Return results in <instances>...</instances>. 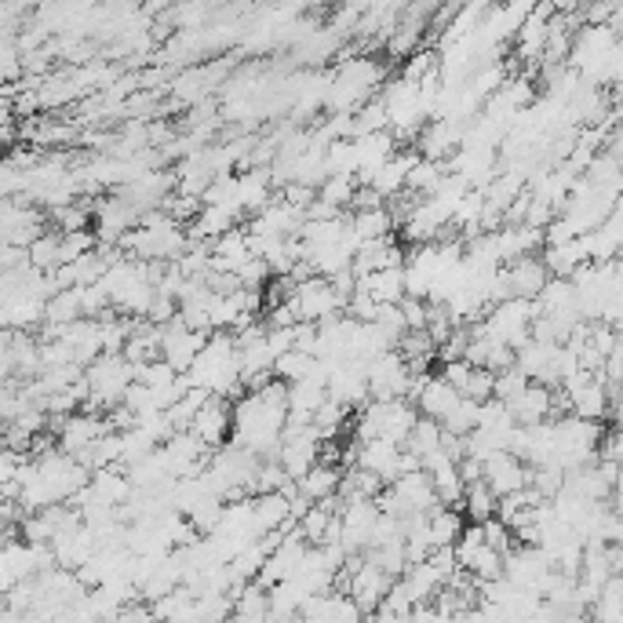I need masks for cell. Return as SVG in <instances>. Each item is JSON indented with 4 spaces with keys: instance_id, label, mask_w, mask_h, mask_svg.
<instances>
[{
    "instance_id": "8fae6325",
    "label": "cell",
    "mask_w": 623,
    "mask_h": 623,
    "mask_svg": "<svg viewBox=\"0 0 623 623\" xmlns=\"http://www.w3.org/2000/svg\"><path fill=\"white\" fill-rule=\"evenodd\" d=\"M550 18H555V4H533V12L522 23V29L514 34V45H518V62L533 66L544 55V45H547V29H550Z\"/></svg>"
},
{
    "instance_id": "44dd1931",
    "label": "cell",
    "mask_w": 623,
    "mask_h": 623,
    "mask_svg": "<svg viewBox=\"0 0 623 623\" xmlns=\"http://www.w3.org/2000/svg\"><path fill=\"white\" fill-rule=\"evenodd\" d=\"M358 292H365L379 307H398L404 299V270H376V274L361 277Z\"/></svg>"
},
{
    "instance_id": "3957f363",
    "label": "cell",
    "mask_w": 623,
    "mask_h": 623,
    "mask_svg": "<svg viewBox=\"0 0 623 623\" xmlns=\"http://www.w3.org/2000/svg\"><path fill=\"white\" fill-rule=\"evenodd\" d=\"M533 321H536V303H525V299H507V303H496L482 314V325L471 328V336H485L503 342L507 350H522L528 339H533Z\"/></svg>"
},
{
    "instance_id": "e575fe53",
    "label": "cell",
    "mask_w": 623,
    "mask_h": 623,
    "mask_svg": "<svg viewBox=\"0 0 623 623\" xmlns=\"http://www.w3.org/2000/svg\"><path fill=\"white\" fill-rule=\"evenodd\" d=\"M463 398H471V401H489L493 398V372H485V369H474L471 372V383H466V390H463Z\"/></svg>"
},
{
    "instance_id": "30bf717a",
    "label": "cell",
    "mask_w": 623,
    "mask_h": 623,
    "mask_svg": "<svg viewBox=\"0 0 623 623\" xmlns=\"http://www.w3.org/2000/svg\"><path fill=\"white\" fill-rule=\"evenodd\" d=\"M102 434H110L107 427V415H96V412H74V415H66L62 420V427H59V449L66 452V456H77L91 449Z\"/></svg>"
},
{
    "instance_id": "4316f807",
    "label": "cell",
    "mask_w": 623,
    "mask_h": 623,
    "mask_svg": "<svg viewBox=\"0 0 623 623\" xmlns=\"http://www.w3.org/2000/svg\"><path fill=\"white\" fill-rule=\"evenodd\" d=\"M623 580L612 576L606 587L598 590L595 606H590V616H595V623H623Z\"/></svg>"
},
{
    "instance_id": "277c9868",
    "label": "cell",
    "mask_w": 623,
    "mask_h": 623,
    "mask_svg": "<svg viewBox=\"0 0 623 623\" xmlns=\"http://www.w3.org/2000/svg\"><path fill=\"white\" fill-rule=\"evenodd\" d=\"M132 387V365L121 354H99L85 369V390H88V409H117L124 394Z\"/></svg>"
},
{
    "instance_id": "603a6c76",
    "label": "cell",
    "mask_w": 623,
    "mask_h": 623,
    "mask_svg": "<svg viewBox=\"0 0 623 623\" xmlns=\"http://www.w3.org/2000/svg\"><path fill=\"white\" fill-rule=\"evenodd\" d=\"M350 215V234L358 237V245L365 241H379V237H394V220L390 208H372V212H347Z\"/></svg>"
},
{
    "instance_id": "d6a6232c",
    "label": "cell",
    "mask_w": 623,
    "mask_h": 623,
    "mask_svg": "<svg viewBox=\"0 0 623 623\" xmlns=\"http://www.w3.org/2000/svg\"><path fill=\"white\" fill-rule=\"evenodd\" d=\"M525 387H528V379H525L514 365H511V369H503V372H496V376H493V398H496V401H503V404H507V401H514Z\"/></svg>"
},
{
    "instance_id": "f546056e",
    "label": "cell",
    "mask_w": 623,
    "mask_h": 623,
    "mask_svg": "<svg viewBox=\"0 0 623 623\" xmlns=\"http://www.w3.org/2000/svg\"><path fill=\"white\" fill-rule=\"evenodd\" d=\"M358 194V183L347 179V175H328L325 183L317 186V201L336 208V212H342V208H350V201H354Z\"/></svg>"
},
{
    "instance_id": "7c38bea8",
    "label": "cell",
    "mask_w": 623,
    "mask_h": 623,
    "mask_svg": "<svg viewBox=\"0 0 623 623\" xmlns=\"http://www.w3.org/2000/svg\"><path fill=\"white\" fill-rule=\"evenodd\" d=\"M394 493V500H398L401 514L412 518V514H431L434 507H438V496L431 489V477L423 471H412V474H401L398 482L387 485Z\"/></svg>"
},
{
    "instance_id": "7a4b0ae2",
    "label": "cell",
    "mask_w": 623,
    "mask_h": 623,
    "mask_svg": "<svg viewBox=\"0 0 623 623\" xmlns=\"http://www.w3.org/2000/svg\"><path fill=\"white\" fill-rule=\"evenodd\" d=\"M420 412L409 401H372L361 409L358 427H354V441H390V445H404L409 431L415 427Z\"/></svg>"
},
{
    "instance_id": "d4e9b609",
    "label": "cell",
    "mask_w": 623,
    "mask_h": 623,
    "mask_svg": "<svg viewBox=\"0 0 623 623\" xmlns=\"http://www.w3.org/2000/svg\"><path fill=\"white\" fill-rule=\"evenodd\" d=\"M463 514L452 511V507H434L427 514V533H431V547L441 550V547H452L456 539L463 533Z\"/></svg>"
},
{
    "instance_id": "ba28073f",
    "label": "cell",
    "mask_w": 623,
    "mask_h": 623,
    "mask_svg": "<svg viewBox=\"0 0 623 623\" xmlns=\"http://www.w3.org/2000/svg\"><path fill=\"white\" fill-rule=\"evenodd\" d=\"M230 427H234L230 401H220V398H208L204 409H197V415L190 420V434L208 452L223 449V445L230 441Z\"/></svg>"
},
{
    "instance_id": "ffe728a7",
    "label": "cell",
    "mask_w": 623,
    "mask_h": 623,
    "mask_svg": "<svg viewBox=\"0 0 623 623\" xmlns=\"http://www.w3.org/2000/svg\"><path fill=\"white\" fill-rule=\"evenodd\" d=\"M336 489H339V466L336 463H325V460H317L296 482V493L303 496L307 503H325V500L336 496Z\"/></svg>"
},
{
    "instance_id": "d6986e66",
    "label": "cell",
    "mask_w": 623,
    "mask_h": 623,
    "mask_svg": "<svg viewBox=\"0 0 623 623\" xmlns=\"http://www.w3.org/2000/svg\"><path fill=\"white\" fill-rule=\"evenodd\" d=\"M456 401H460V394H456L449 383H441L438 376H427V383H423V390L415 394V412L423 415V420H434L441 423L445 415H449L456 409Z\"/></svg>"
},
{
    "instance_id": "6da1fadb",
    "label": "cell",
    "mask_w": 623,
    "mask_h": 623,
    "mask_svg": "<svg viewBox=\"0 0 623 623\" xmlns=\"http://www.w3.org/2000/svg\"><path fill=\"white\" fill-rule=\"evenodd\" d=\"M190 387L208 390L220 401H237L245 394L241 387V369H237V342L234 332H212L208 342L201 347V354L194 358L190 372H186Z\"/></svg>"
},
{
    "instance_id": "cb8c5ba5",
    "label": "cell",
    "mask_w": 623,
    "mask_h": 623,
    "mask_svg": "<svg viewBox=\"0 0 623 623\" xmlns=\"http://www.w3.org/2000/svg\"><path fill=\"white\" fill-rule=\"evenodd\" d=\"M80 317H85V310H80V292H77V288H62V292L45 299V325L48 328H66V325H74V321H80Z\"/></svg>"
},
{
    "instance_id": "ac0fdd59",
    "label": "cell",
    "mask_w": 623,
    "mask_h": 623,
    "mask_svg": "<svg viewBox=\"0 0 623 623\" xmlns=\"http://www.w3.org/2000/svg\"><path fill=\"white\" fill-rule=\"evenodd\" d=\"M270 172L266 169H248V172H241L237 175V212L241 215H256L263 212V208L274 201V197H270Z\"/></svg>"
},
{
    "instance_id": "8992f818",
    "label": "cell",
    "mask_w": 623,
    "mask_h": 623,
    "mask_svg": "<svg viewBox=\"0 0 623 623\" xmlns=\"http://www.w3.org/2000/svg\"><path fill=\"white\" fill-rule=\"evenodd\" d=\"M409 379H412V372L401 361L398 350H387V354L372 358L365 365V387H369L372 401H404Z\"/></svg>"
},
{
    "instance_id": "2e32d148",
    "label": "cell",
    "mask_w": 623,
    "mask_h": 623,
    "mask_svg": "<svg viewBox=\"0 0 623 623\" xmlns=\"http://www.w3.org/2000/svg\"><path fill=\"white\" fill-rule=\"evenodd\" d=\"M620 204L612 208V212L606 215V223L595 226L590 234L580 237V248H584V259L587 263H612L620 252Z\"/></svg>"
},
{
    "instance_id": "484cf974",
    "label": "cell",
    "mask_w": 623,
    "mask_h": 623,
    "mask_svg": "<svg viewBox=\"0 0 623 623\" xmlns=\"http://www.w3.org/2000/svg\"><path fill=\"white\" fill-rule=\"evenodd\" d=\"M460 514H463V522H471V525H485L489 518H496V496L489 493V485L485 482L466 485Z\"/></svg>"
},
{
    "instance_id": "836d02e7",
    "label": "cell",
    "mask_w": 623,
    "mask_h": 623,
    "mask_svg": "<svg viewBox=\"0 0 623 623\" xmlns=\"http://www.w3.org/2000/svg\"><path fill=\"white\" fill-rule=\"evenodd\" d=\"M401 321H404V332H423L427 328V299H409L404 296L401 303Z\"/></svg>"
},
{
    "instance_id": "9c48e42d",
    "label": "cell",
    "mask_w": 623,
    "mask_h": 623,
    "mask_svg": "<svg viewBox=\"0 0 623 623\" xmlns=\"http://www.w3.org/2000/svg\"><path fill=\"white\" fill-rule=\"evenodd\" d=\"M482 482L489 485L496 500H503V496L528 489V466L511 452H493L489 460H482Z\"/></svg>"
},
{
    "instance_id": "e0dca14e",
    "label": "cell",
    "mask_w": 623,
    "mask_h": 623,
    "mask_svg": "<svg viewBox=\"0 0 623 623\" xmlns=\"http://www.w3.org/2000/svg\"><path fill=\"white\" fill-rule=\"evenodd\" d=\"M550 401H555V390L539 387V383H528L514 401H507V412H511L518 427H536V423L550 420Z\"/></svg>"
},
{
    "instance_id": "d590c367",
    "label": "cell",
    "mask_w": 623,
    "mask_h": 623,
    "mask_svg": "<svg viewBox=\"0 0 623 623\" xmlns=\"http://www.w3.org/2000/svg\"><path fill=\"white\" fill-rule=\"evenodd\" d=\"M471 365H466V361H449V365H445L441 369V383H449V387L456 390V394H460V398H463V390H466V383H471Z\"/></svg>"
},
{
    "instance_id": "8d00e7d4",
    "label": "cell",
    "mask_w": 623,
    "mask_h": 623,
    "mask_svg": "<svg viewBox=\"0 0 623 623\" xmlns=\"http://www.w3.org/2000/svg\"><path fill=\"white\" fill-rule=\"evenodd\" d=\"M404 623H452V620H449V612H441L434 601H427V606H415Z\"/></svg>"
},
{
    "instance_id": "9a60e30c",
    "label": "cell",
    "mask_w": 623,
    "mask_h": 623,
    "mask_svg": "<svg viewBox=\"0 0 623 623\" xmlns=\"http://www.w3.org/2000/svg\"><path fill=\"white\" fill-rule=\"evenodd\" d=\"M354 466L376 474L383 485H394L401 477V449L390 441H361L358 456H354Z\"/></svg>"
},
{
    "instance_id": "74e56055",
    "label": "cell",
    "mask_w": 623,
    "mask_h": 623,
    "mask_svg": "<svg viewBox=\"0 0 623 623\" xmlns=\"http://www.w3.org/2000/svg\"><path fill=\"white\" fill-rule=\"evenodd\" d=\"M110 623H153V616L147 606H124Z\"/></svg>"
},
{
    "instance_id": "5bb4252c",
    "label": "cell",
    "mask_w": 623,
    "mask_h": 623,
    "mask_svg": "<svg viewBox=\"0 0 623 623\" xmlns=\"http://www.w3.org/2000/svg\"><path fill=\"white\" fill-rule=\"evenodd\" d=\"M325 390H328V401L342 404V409H354V404L369 398L365 365H354V361H339V365H332Z\"/></svg>"
},
{
    "instance_id": "1f68e13d",
    "label": "cell",
    "mask_w": 623,
    "mask_h": 623,
    "mask_svg": "<svg viewBox=\"0 0 623 623\" xmlns=\"http://www.w3.org/2000/svg\"><path fill=\"white\" fill-rule=\"evenodd\" d=\"M438 427H441L445 434H456V438H466V434L477 427V401L460 398V401H456V409L445 415Z\"/></svg>"
},
{
    "instance_id": "7402d4cb",
    "label": "cell",
    "mask_w": 623,
    "mask_h": 623,
    "mask_svg": "<svg viewBox=\"0 0 623 623\" xmlns=\"http://www.w3.org/2000/svg\"><path fill=\"white\" fill-rule=\"evenodd\" d=\"M415 161H420V153H401V150H398V153H394V158L369 179V190H376L383 201H387V197H398V194L404 190V175L412 172Z\"/></svg>"
},
{
    "instance_id": "f1b7e54d",
    "label": "cell",
    "mask_w": 623,
    "mask_h": 623,
    "mask_svg": "<svg viewBox=\"0 0 623 623\" xmlns=\"http://www.w3.org/2000/svg\"><path fill=\"white\" fill-rule=\"evenodd\" d=\"M310 369H314V358L303 354V350H288V354H282L274 361V369H270V376H274L282 387H292V383L307 379Z\"/></svg>"
},
{
    "instance_id": "4dcf8cb0",
    "label": "cell",
    "mask_w": 623,
    "mask_h": 623,
    "mask_svg": "<svg viewBox=\"0 0 623 623\" xmlns=\"http://www.w3.org/2000/svg\"><path fill=\"white\" fill-rule=\"evenodd\" d=\"M26 263L34 266L37 274L59 270V234H40L37 241L26 248Z\"/></svg>"
},
{
    "instance_id": "4fadbf2b",
    "label": "cell",
    "mask_w": 623,
    "mask_h": 623,
    "mask_svg": "<svg viewBox=\"0 0 623 623\" xmlns=\"http://www.w3.org/2000/svg\"><path fill=\"white\" fill-rule=\"evenodd\" d=\"M299 623H365L361 609L339 590H328L321 598H310L303 609H299Z\"/></svg>"
},
{
    "instance_id": "5b68a950",
    "label": "cell",
    "mask_w": 623,
    "mask_h": 623,
    "mask_svg": "<svg viewBox=\"0 0 623 623\" xmlns=\"http://www.w3.org/2000/svg\"><path fill=\"white\" fill-rule=\"evenodd\" d=\"M285 303L292 307L299 325H321V321L336 317L339 310L347 307L336 296L332 282H325V277H307V282H296V288L288 292Z\"/></svg>"
},
{
    "instance_id": "83f0119b",
    "label": "cell",
    "mask_w": 623,
    "mask_h": 623,
    "mask_svg": "<svg viewBox=\"0 0 623 623\" xmlns=\"http://www.w3.org/2000/svg\"><path fill=\"white\" fill-rule=\"evenodd\" d=\"M438 445H441V427L434 420H415V427L409 431V438H404L401 449L415 456V460H423V456H431V452H438Z\"/></svg>"
},
{
    "instance_id": "52a82bcc",
    "label": "cell",
    "mask_w": 623,
    "mask_h": 623,
    "mask_svg": "<svg viewBox=\"0 0 623 623\" xmlns=\"http://www.w3.org/2000/svg\"><path fill=\"white\" fill-rule=\"evenodd\" d=\"M208 342L204 332H190L175 314L169 325H161V361L169 365L175 376H186L194 365V358L201 354V347Z\"/></svg>"
}]
</instances>
